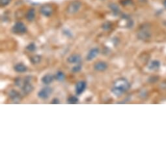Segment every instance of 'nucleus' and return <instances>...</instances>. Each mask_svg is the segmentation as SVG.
<instances>
[{
	"label": "nucleus",
	"mask_w": 166,
	"mask_h": 166,
	"mask_svg": "<svg viewBox=\"0 0 166 166\" xmlns=\"http://www.w3.org/2000/svg\"><path fill=\"white\" fill-rule=\"evenodd\" d=\"M160 66V63L159 61H152L149 66V69L151 70H156L158 69H159V67Z\"/></svg>",
	"instance_id": "obj_17"
},
{
	"label": "nucleus",
	"mask_w": 166,
	"mask_h": 166,
	"mask_svg": "<svg viewBox=\"0 0 166 166\" xmlns=\"http://www.w3.org/2000/svg\"><path fill=\"white\" fill-rule=\"evenodd\" d=\"M138 37H139L141 40H147L150 37H151V33H150L149 30L147 27H144L142 28L138 33Z\"/></svg>",
	"instance_id": "obj_7"
},
{
	"label": "nucleus",
	"mask_w": 166,
	"mask_h": 166,
	"mask_svg": "<svg viewBox=\"0 0 166 166\" xmlns=\"http://www.w3.org/2000/svg\"><path fill=\"white\" fill-rule=\"evenodd\" d=\"M51 103L54 104H58L60 103V102H59V100L57 99V98H54V99L52 101Z\"/></svg>",
	"instance_id": "obj_26"
},
{
	"label": "nucleus",
	"mask_w": 166,
	"mask_h": 166,
	"mask_svg": "<svg viewBox=\"0 0 166 166\" xmlns=\"http://www.w3.org/2000/svg\"><path fill=\"white\" fill-rule=\"evenodd\" d=\"M132 0H122V1L121 2L122 5H129V4L132 3Z\"/></svg>",
	"instance_id": "obj_24"
},
{
	"label": "nucleus",
	"mask_w": 166,
	"mask_h": 166,
	"mask_svg": "<svg viewBox=\"0 0 166 166\" xmlns=\"http://www.w3.org/2000/svg\"><path fill=\"white\" fill-rule=\"evenodd\" d=\"M54 77L52 76V75L48 74L45 75V76L42 78L41 80L44 84L49 85L54 81Z\"/></svg>",
	"instance_id": "obj_13"
},
{
	"label": "nucleus",
	"mask_w": 166,
	"mask_h": 166,
	"mask_svg": "<svg viewBox=\"0 0 166 166\" xmlns=\"http://www.w3.org/2000/svg\"><path fill=\"white\" fill-rule=\"evenodd\" d=\"M112 27V24L109 22H106L103 24V28L104 29H109Z\"/></svg>",
	"instance_id": "obj_25"
},
{
	"label": "nucleus",
	"mask_w": 166,
	"mask_h": 166,
	"mask_svg": "<svg viewBox=\"0 0 166 166\" xmlns=\"http://www.w3.org/2000/svg\"><path fill=\"white\" fill-rule=\"evenodd\" d=\"M78 102V98L76 97H74V96L70 97L68 98V102L69 104H76Z\"/></svg>",
	"instance_id": "obj_20"
},
{
	"label": "nucleus",
	"mask_w": 166,
	"mask_h": 166,
	"mask_svg": "<svg viewBox=\"0 0 166 166\" xmlns=\"http://www.w3.org/2000/svg\"><path fill=\"white\" fill-rule=\"evenodd\" d=\"M129 88V82L124 78H120L115 81L112 91L115 96L119 97L127 91Z\"/></svg>",
	"instance_id": "obj_1"
},
{
	"label": "nucleus",
	"mask_w": 166,
	"mask_h": 166,
	"mask_svg": "<svg viewBox=\"0 0 166 166\" xmlns=\"http://www.w3.org/2000/svg\"><path fill=\"white\" fill-rule=\"evenodd\" d=\"M22 88L23 94H27L32 92V91L33 90V86L30 83V77H29L28 79L27 78L24 79V83H23Z\"/></svg>",
	"instance_id": "obj_5"
},
{
	"label": "nucleus",
	"mask_w": 166,
	"mask_h": 166,
	"mask_svg": "<svg viewBox=\"0 0 166 166\" xmlns=\"http://www.w3.org/2000/svg\"><path fill=\"white\" fill-rule=\"evenodd\" d=\"M30 61L33 64H38L41 61V57L40 55H35V56L31 57Z\"/></svg>",
	"instance_id": "obj_19"
},
{
	"label": "nucleus",
	"mask_w": 166,
	"mask_h": 166,
	"mask_svg": "<svg viewBox=\"0 0 166 166\" xmlns=\"http://www.w3.org/2000/svg\"><path fill=\"white\" fill-rule=\"evenodd\" d=\"M82 5V3L78 0H74L71 2L66 7V13L70 14H74L77 13L80 11Z\"/></svg>",
	"instance_id": "obj_2"
},
{
	"label": "nucleus",
	"mask_w": 166,
	"mask_h": 166,
	"mask_svg": "<svg viewBox=\"0 0 166 166\" xmlns=\"http://www.w3.org/2000/svg\"><path fill=\"white\" fill-rule=\"evenodd\" d=\"M26 18L27 20L31 22L33 21V20L35 18V10L33 9V8H31L28 10V11L27 12L26 15Z\"/></svg>",
	"instance_id": "obj_14"
},
{
	"label": "nucleus",
	"mask_w": 166,
	"mask_h": 166,
	"mask_svg": "<svg viewBox=\"0 0 166 166\" xmlns=\"http://www.w3.org/2000/svg\"><path fill=\"white\" fill-rule=\"evenodd\" d=\"M12 31L14 34L22 35L26 33L27 27L23 23L21 22H18L12 27Z\"/></svg>",
	"instance_id": "obj_3"
},
{
	"label": "nucleus",
	"mask_w": 166,
	"mask_h": 166,
	"mask_svg": "<svg viewBox=\"0 0 166 166\" xmlns=\"http://www.w3.org/2000/svg\"><path fill=\"white\" fill-rule=\"evenodd\" d=\"M107 67H108V65L106 64L105 62H103V61L97 62L94 65V69L97 71H100V72L104 71L105 70L107 69Z\"/></svg>",
	"instance_id": "obj_11"
},
{
	"label": "nucleus",
	"mask_w": 166,
	"mask_h": 166,
	"mask_svg": "<svg viewBox=\"0 0 166 166\" xmlns=\"http://www.w3.org/2000/svg\"><path fill=\"white\" fill-rule=\"evenodd\" d=\"M109 7L110 8V9L112 10V11L113 12L114 14L118 15V14H119V13H121L119 7H118V6L115 3H110L109 5Z\"/></svg>",
	"instance_id": "obj_16"
},
{
	"label": "nucleus",
	"mask_w": 166,
	"mask_h": 166,
	"mask_svg": "<svg viewBox=\"0 0 166 166\" xmlns=\"http://www.w3.org/2000/svg\"><path fill=\"white\" fill-rule=\"evenodd\" d=\"M86 82L84 81H80L77 83L76 85V93L78 95H80L82 93H84L86 89Z\"/></svg>",
	"instance_id": "obj_8"
},
{
	"label": "nucleus",
	"mask_w": 166,
	"mask_h": 166,
	"mask_svg": "<svg viewBox=\"0 0 166 166\" xmlns=\"http://www.w3.org/2000/svg\"><path fill=\"white\" fill-rule=\"evenodd\" d=\"M52 93V89L49 88V87H46L40 90L38 93V97L41 98V99H47L50 96L51 93Z\"/></svg>",
	"instance_id": "obj_6"
},
{
	"label": "nucleus",
	"mask_w": 166,
	"mask_h": 166,
	"mask_svg": "<svg viewBox=\"0 0 166 166\" xmlns=\"http://www.w3.org/2000/svg\"><path fill=\"white\" fill-rule=\"evenodd\" d=\"M81 68H82V67L80 65H78L73 67L72 71L74 72H80V71L81 70Z\"/></svg>",
	"instance_id": "obj_23"
},
{
	"label": "nucleus",
	"mask_w": 166,
	"mask_h": 166,
	"mask_svg": "<svg viewBox=\"0 0 166 166\" xmlns=\"http://www.w3.org/2000/svg\"><path fill=\"white\" fill-rule=\"evenodd\" d=\"M27 70V66L22 64V63H18V64L14 66V70L16 72H20V73H22V72H26Z\"/></svg>",
	"instance_id": "obj_15"
},
{
	"label": "nucleus",
	"mask_w": 166,
	"mask_h": 166,
	"mask_svg": "<svg viewBox=\"0 0 166 166\" xmlns=\"http://www.w3.org/2000/svg\"><path fill=\"white\" fill-rule=\"evenodd\" d=\"M99 54V49L98 48H94L91 50L88 55H87V60L88 61H91L93 59L97 57V55Z\"/></svg>",
	"instance_id": "obj_10"
},
{
	"label": "nucleus",
	"mask_w": 166,
	"mask_h": 166,
	"mask_svg": "<svg viewBox=\"0 0 166 166\" xmlns=\"http://www.w3.org/2000/svg\"><path fill=\"white\" fill-rule=\"evenodd\" d=\"M55 78H56V80L58 81H63L65 80V75L64 74V73L61 72V71H59V72H57V74H55Z\"/></svg>",
	"instance_id": "obj_18"
},
{
	"label": "nucleus",
	"mask_w": 166,
	"mask_h": 166,
	"mask_svg": "<svg viewBox=\"0 0 166 166\" xmlns=\"http://www.w3.org/2000/svg\"><path fill=\"white\" fill-rule=\"evenodd\" d=\"M9 97L11 99L14 101L15 103H17V102H20L21 100V95L18 91L15 90H12L9 93Z\"/></svg>",
	"instance_id": "obj_9"
},
{
	"label": "nucleus",
	"mask_w": 166,
	"mask_h": 166,
	"mask_svg": "<svg viewBox=\"0 0 166 166\" xmlns=\"http://www.w3.org/2000/svg\"><path fill=\"white\" fill-rule=\"evenodd\" d=\"M26 49L29 51V52H34L36 50V45L34 43H31L28 46L26 47Z\"/></svg>",
	"instance_id": "obj_21"
},
{
	"label": "nucleus",
	"mask_w": 166,
	"mask_h": 166,
	"mask_svg": "<svg viewBox=\"0 0 166 166\" xmlns=\"http://www.w3.org/2000/svg\"><path fill=\"white\" fill-rule=\"evenodd\" d=\"M67 61L69 63H79L81 61V56L78 54L71 55L67 59Z\"/></svg>",
	"instance_id": "obj_12"
},
{
	"label": "nucleus",
	"mask_w": 166,
	"mask_h": 166,
	"mask_svg": "<svg viewBox=\"0 0 166 166\" xmlns=\"http://www.w3.org/2000/svg\"><path fill=\"white\" fill-rule=\"evenodd\" d=\"M11 1L12 0H0V5L2 7H5L9 5Z\"/></svg>",
	"instance_id": "obj_22"
},
{
	"label": "nucleus",
	"mask_w": 166,
	"mask_h": 166,
	"mask_svg": "<svg viewBox=\"0 0 166 166\" xmlns=\"http://www.w3.org/2000/svg\"><path fill=\"white\" fill-rule=\"evenodd\" d=\"M163 5H164V6L165 7V8H166V0H164Z\"/></svg>",
	"instance_id": "obj_27"
},
{
	"label": "nucleus",
	"mask_w": 166,
	"mask_h": 166,
	"mask_svg": "<svg viewBox=\"0 0 166 166\" xmlns=\"http://www.w3.org/2000/svg\"><path fill=\"white\" fill-rule=\"evenodd\" d=\"M41 13L46 17H50L53 14L54 9L50 4H45L40 8Z\"/></svg>",
	"instance_id": "obj_4"
}]
</instances>
